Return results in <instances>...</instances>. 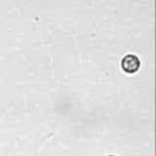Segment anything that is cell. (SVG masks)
<instances>
[{"label": "cell", "mask_w": 156, "mask_h": 156, "mask_svg": "<svg viewBox=\"0 0 156 156\" xmlns=\"http://www.w3.org/2000/svg\"><path fill=\"white\" fill-rule=\"evenodd\" d=\"M121 67L126 73H135L140 68V60L134 54H128L123 56L121 61Z\"/></svg>", "instance_id": "obj_1"}, {"label": "cell", "mask_w": 156, "mask_h": 156, "mask_svg": "<svg viewBox=\"0 0 156 156\" xmlns=\"http://www.w3.org/2000/svg\"><path fill=\"white\" fill-rule=\"evenodd\" d=\"M108 156H116V155H108Z\"/></svg>", "instance_id": "obj_2"}]
</instances>
